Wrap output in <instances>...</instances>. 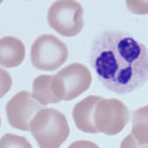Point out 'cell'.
Listing matches in <instances>:
<instances>
[{
    "instance_id": "5",
    "label": "cell",
    "mask_w": 148,
    "mask_h": 148,
    "mask_svg": "<svg viewBox=\"0 0 148 148\" xmlns=\"http://www.w3.org/2000/svg\"><path fill=\"white\" fill-rule=\"evenodd\" d=\"M49 25L64 37H74L83 29V8L76 1H56L47 12Z\"/></svg>"
},
{
    "instance_id": "16",
    "label": "cell",
    "mask_w": 148,
    "mask_h": 148,
    "mask_svg": "<svg viewBox=\"0 0 148 148\" xmlns=\"http://www.w3.org/2000/svg\"><path fill=\"white\" fill-rule=\"evenodd\" d=\"M67 148H100L95 142L89 140H78L71 143Z\"/></svg>"
},
{
    "instance_id": "9",
    "label": "cell",
    "mask_w": 148,
    "mask_h": 148,
    "mask_svg": "<svg viewBox=\"0 0 148 148\" xmlns=\"http://www.w3.org/2000/svg\"><path fill=\"white\" fill-rule=\"evenodd\" d=\"M26 54L25 45L21 40L12 36L0 39V65L17 67L23 62Z\"/></svg>"
},
{
    "instance_id": "15",
    "label": "cell",
    "mask_w": 148,
    "mask_h": 148,
    "mask_svg": "<svg viewBox=\"0 0 148 148\" xmlns=\"http://www.w3.org/2000/svg\"><path fill=\"white\" fill-rule=\"evenodd\" d=\"M120 148H148V144L138 143L132 135V133H130L123 139Z\"/></svg>"
},
{
    "instance_id": "10",
    "label": "cell",
    "mask_w": 148,
    "mask_h": 148,
    "mask_svg": "<svg viewBox=\"0 0 148 148\" xmlns=\"http://www.w3.org/2000/svg\"><path fill=\"white\" fill-rule=\"evenodd\" d=\"M52 79H53L52 75H40L33 81L32 97L42 106L56 104L60 102V100L57 99L52 91Z\"/></svg>"
},
{
    "instance_id": "11",
    "label": "cell",
    "mask_w": 148,
    "mask_h": 148,
    "mask_svg": "<svg viewBox=\"0 0 148 148\" xmlns=\"http://www.w3.org/2000/svg\"><path fill=\"white\" fill-rule=\"evenodd\" d=\"M131 133L140 144H148V106L137 109L132 114Z\"/></svg>"
},
{
    "instance_id": "17",
    "label": "cell",
    "mask_w": 148,
    "mask_h": 148,
    "mask_svg": "<svg viewBox=\"0 0 148 148\" xmlns=\"http://www.w3.org/2000/svg\"><path fill=\"white\" fill-rule=\"evenodd\" d=\"M0 126H1V118H0Z\"/></svg>"
},
{
    "instance_id": "13",
    "label": "cell",
    "mask_w": 148,
    "mask_h": 148,
    "mask_svg": "<svg viewBox=\"0 0 148 148\" xmlns=\"http://www.w3.org/2000/svg\"><path fill=\"white\" fill-rule=\"evenodd\" d=\"M12 87V78L9 72L0 67V99L10 91Z\"/></svg>"
},
{
    "instance_id": "1",
    "label": "cell",
    "mask_w": 148,
    "mask_h": 148,
    "mask_svg": "<svg viewBox=\"0 0 148 148\" xmlns=\"http://www.w3.org/2000/svg\"><path fill=\"white\" fill-rule=\"evenodd\" d=\"M91 64L107 89L130 93L148 80V49L126 33L106 31L94 40Z\"/></svg>"
},
{
    "instance_id": "8",
    "label": "cell",
    "mask_w": 148,
    "mask_h": 148,
    "mask_svg": "<svg viewBox=\"0 0 148 148\" xmlns=\"http://www.w3.org/2000/svg\"><path fill=\"white\" fill-rule=\"evenodd\" d=\"M103 97L88 96L74 106L72 118L77 128L86 133H99L94 123L95 108Z\"/></svg>"
},
{
    "instance_id": "2",
    "label": "cell",
    "mask_w": 148,
    "mask_h": 148,
    "mask_svg": "<svg viewBox=\"0 0 148 148\" xmlns=\"http://www.w3.org/2000/svg\"><path fill=\"white\" fill-rule=\"evenodd\" d=\"M30 131L40 148H59L68 138L70 127L64 114L46 108L31 121Z\"/></svg>"
},
{
    "instance_id": "12",
    "label": "cell",
    "mask_w": 148,
    "mask_h": 148,
    "mask_svg": "<svg viewBox=\"0 0 148 148\" xmlns=\"http://www.w3.org/2000/svg\"><path fill=\"white\" fill-rule=\"evenodd\" d=\"M0 148H33V146L26 137L6 133L0 138Z\"/></svg>"
},
{
    "instance_id": "14",
    "label": "cell",
    "mask_w": 148,
    "mask_h": 148,
    "mask_svg": "<svg viewBox=\"0 0 148 148\" xmlns=\"http://www.w3.org/2000/svg\"><path fill=\"white\" fill-rule=\"evenodd\" d=\"M130 12L135 14H148V1H126Z\"/></svg>"
},
{
    "instance_id": "4",
    "label": "cell",
    "mask_w": 148,
    "mask_h": 148,
    "mask_svg": "<svg viewBox=\"0 0 148 148\" xmlns=\"http://www.w3.org/2000/svg\"><path fill=\"white\" fill-rule=\"evenodd\" d=\"M67 57L66 45L53 35L40 36L31 47V61L40 70H56L67 60Z\"/></svg>"
},
{
    "instance_id": "6",
    "label": "cell",
    "mask_w": 148,
    "mask_h": 148,
    "mask_svg": "<svg viewBox=\"0 0 148 148\" xmlns=\"http://www.w3.org/2000/svg\"><path fill=\"white\" fill-rule=\"evenodd\" d=\"M130 120L127 107L118 99H103L95 108L94 123L99 132L116 135L123 131Z\"/></svg>"
},
{
    "instance_id": "3",
    "label": "cell",
    "mask_w": 148,
    "mask_h": 148,
    "mask_svg": "<svg viewBox=\"0 0 148 148\" xmlns=\"http://www.w3.org/2000/svg\"><path fill=\"white\" fill-rule=\"evenodd\" d=\"M92 83L90 70L81 63H71L53 76L51 87L58 100L71 101L87 91Z\"/></svg>"
},
{
    "instance_id": "7",
    "label": "cell",
    "mask_w": 148,
    "mask_h": 148,
    "mask_svg": "<svg viewBox=\"0 0 148 148\" xmlns=\"http://www.w3.org/2000/svg\"><path fill=\"white\" fill-rule=\"evenodd\" d=\"M6 114L11 126L17 130H30V123L42 109L32 94L28 91H20L12 97L6 105Z\"/></svg>"
}]
</instances>
